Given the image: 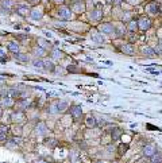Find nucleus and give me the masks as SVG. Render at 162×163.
Masks as SVG:
<instances>
[{
	"mask_svg": "<svg viewBox=\"0 0 162 163\" xmlns=\"http://www.w3.org/2000/svg\"><path fill=\"white\" fill-rule=\"evenodd\" d=\"M43 68H45L46 72H54L56 65L53 64V61H51V59H43Z\"/></svg>",
	"mask_w": 162,
	"mask_h": 163,
	"instance_id": "15",
	"label": "nucleus"
},
{
	"mask_svg": "<svg viewBox=\"0 0 162 163\" xmlns=\"http://www.w3.org/2000/svg\"><path fill=\"white\" fill-rule=\"evenodd\" d=\"M2 7H3V8H4L6 11H10V10L14 7V3L11 2V0H4V2L2 3Z\"/></svg>",
	"mask_w": 162,
	"mask_h": 163,
	"instance_id": "32",
	"label": "nucleus"
},
{
	"mask_svg": "<svg viewBox=\"0 0 162 163\" xmlns=\"http://www.w3.org/2000/svg\"><path fill=\"white\" fill-rule=\"evenodd\" d=\"M47 131H49V129H47L45 123H38V125H36V128H35V132L38 136H46Z\"/></svg>",
	"mask_w": 162,
	"mask_h": 163,
	"instance_id": "7",
	"label": "nucleus"
},
{
	"mask_svg": "<svg viewBox=\"0 0 162 163\" xmlns=\"http://www.w3.org/2000/svg\"><path fill=\"white\" fill-rule=\"evenodd\" d=\"M120 50L123 51L124 54H127V55H132L134 54V46H132V43H126V44H123V46L120 47Z\"/></svg>",
	"mask_w": 162,
	"mask_h": 163,
	"instance_id": "13",
	"label": "nucleus"
},
{
	"mask_svg": "<svg viewBox=\"0 0 162 163\" xmlns=\"http://www.w3.org/2000/svg\"><path fill=\"white\" fill-rule=\"evenodd\" d=\"M122 133H123V131H122L120 128H115V129H112V132H111V139H112V142H117V140L120 139Z\"/></svg>",
	"mask_w": 162,
	"mask_h": 163,
	"instance_id": "19",
	"label": "nucleus"
},
{
	"mask_svg": "<svg viewBox=\"0 0 162 163\" xmlns=\"http://www.w3.org/2000/svg\"><path fill=\"white\" fill-rule=\"evenodd\" d=\"M3 55H6V51L4 50H0V57H3Z\"/></svg>",
	"mask_w": 162,
	"mask_h": 163,
	"instance_id": "40",
	"label": "nucleus"
},
{
	"mask_svg": "<svg viewBox=\"0 0 162 163\" xmlns=\"http://www.w3.org/2000/svg\"><path fill=\"white\" fill-rule=\"evenodd\" d=\"M97 163H107V162H103V161H100V162H97Z\"/></svg>",
	"mask_w": 162,
	"mask_h": 163,
	"instance_id": "44",
	"label": "nucleus"
},
{
	"mask_svg": "<svg viewBox=\"0 0 162 163\" xmlns=\"http://www.w3.org/2000/svg\"><path fill=\"white\" fill-rule=\"evenodd\" d=\"M38 46L46 50V49H50V47H51V43L49 42V40L43 39V38H39V39H38Z\"/></svg>",
	"mask_w": 162,
	"mask_h": 163,
	"instance_id": "25",
	"label": "nucleus"
},
{
	"mask_svg": "<svg viewBox=\"0 0 162 163\" xmlns=\"http://www.w3.org/2000/svg\"><path fill=\"white\" fill-rule=\"evenodd\" d=\"M16 12L19 14V15H22V16H26L27 14L31 12V10L28 8L27 6H18L16 7Z\"/></svg>",
	"mask_w": 162,
	"mask_h": 163,
	"instance_id": "20",
	"label": "nucleus"
},
{
	"mask_svg": "<svg viewBox=\"0 0 162 163\" xmlns=\"http://www.w3.org/2000/svg\"><path fill=\"white\" fill-rule=\"evenodd\" d=\"M99 31L101 34H107V35H113L115 34V27L112 23H101L99 26Z\"/></svg>",
	"mask_w": 162,
	"mask_h": 163,
	"instance_id": "1",
	"label": "nucleus"
},
{
	"mask_svg": "<svg viewBox=\"0 0 162 163\" xmlns=\"http://www.w3.org/2000/svg\"><path fill=\"white\" fill-rule=\"evenodd\" d=\"M54 2H56V3H58V4H62V3H64L65 0H54Z\"/></svg>",
	"mask_w": 162,
	"mask_h": 163,
	"instance_id": "39",
	"label": "nucleus"
},
{
	"mask_svg": "<svg viewBox=\"0 0 162 163\" xmlns=\"http://www.w3.org/2000/svg\"><path fill=\"white\" fill-rule=\"evenodd\" d=\"M20 142V138H11L6 140V146L7 147H16Z\"/></svg>",
	"mask_w": 162,
	"mask_h": 163,
	"instance_id": "23",
	"label": "nucleus"
},
{
	"mask_svg": "<svg viewBox=\"0 0 162 163\" xmlns=\"http://www.w3.org/2000/svg\"><path fill=\"white\" fill-rule=\"evenodd\" d=\"M113 27H115V34L117 38H124V32H126L124 26L122 23H116V24H113Z\"/></svg>",
	"mask_w": 162,
	"mask_h": 163,
	"instance_id": "9",
	"label": "nucleus"
},
{
	"mask_svg": "<svg viewBox=\"0 0 162 163\" xmlns=\"http://www.w3.org/2000/svg\"><path fill=\"white\" fill-rule=\"evenodd\" d=\"M15 57L16 61H19V62H23V64H27V62H30V57H28L27 54H23V53H18L14 55Z\"/></svg>",
	"mask_w": 162,
	"mask_h": 163,
	"instance_id": "18",
	"label": "nucleus"
},
{
	"mask_svg": "<svg viewBox=\"0 0 162 163\" xmlns=\"http://www.w3.org/2000/svg\"><path fill=\"white\" fill-rule=\"evenodd\" d=\"M127 148H128L127 144H120V147H119V150H117V151H119V154H120V155H123V154L127 151Z\"/></svg>",
	"mask_w": 162,
	"mask_h": 163,
	"instance_id": "36",
	"label": "nucleus"
},
{
	"mask_svg": "<svg viewBox=\"0 0 162 163\" xmlns=\"http://www.w3.org/2000/svg\"><path fill=\"white\" fill-rule=\"evenodd\" d=\"M130 18H131V15H130V12H126V14H123V20L124 22H130Z\"/></svg>",
	"mask_w": 162,
	"mask_h": 163,
	"instance_id": "37",
	"label": "nucleus"
},
{
	"mask_svg": "<svg viewBox=\"0 0 162 163\" xmlns=\"http://www.w3.org/2000/svg\"><path fill=\"white\" fill-rule=\"evenodd\" d=\"M137 30H138V22H135V20H130V22H128V24H127V31H130V32H137Z\"/></svg>",
	"mask_w": 162,
	"mask_h": 163,
	"instance_id": "24",
	"label": "nucleus"
},
{
	"mask_svg": "<svg viewBox=\"0 0 162 163\" xmlns=\"http://www.w3.org/2000/svg\"><path fill=\"white\" fill-rule=\"evenodd\" d=\"M156 153H157V147L154 146V144H146V146L142 148V155L145 158H149L150 159Z\"/></svg>",
	"mask_w": 162,
	"mask_h": 163,
	"instance_id": "2",
	"label": "nucleus"
},
{
	"mask_svg": "<svg viewBox=\"0 0 162 163\" xmlns=\"http://www.w3.org/2000/svg\"><path fill=\"white\" fill-rule=\"evenodd\" d=\"M85 124H87V127L88 128H93V127H96L97 125V120H96V117L95 116H88L87 119H85Z\"/></svg>",
	"mask_w": 162,
	"mask_h": 163,
	"instance_id": "17",
	"label": "nucleus"
},
{
	"mask_svg": "<svg viewBox=\"0 0 162 163\" xmlns=\"http://www.w3.org/2000/svg\"><path fill=\"white\" fill-rule=\"evenodd\" d=\"M45 2H49V0H45Z\"/></svg>",
	"mask_w": 162,
	"mask_h": 163,
	"instance_id": "46",
	"label": "nucleus"
},
{
	"mask_svg": "<svg viewBox=\"0 0 162 163\" xmlns=\"http://www.w3.org/2000/svg\"><path fill=\"white\" fill-rule=\"evenodd\" d=\"M158 46H160V47H161V49H162V39L160 40V43H158Z\"/></svg>",
	"mask_w": 162,
	"mask_h": 163,
	"instance_id": "41",
	"label": "nucleus"
},
{
	"mask_svg": "<svg viewBox=\"0 0 162 163\" xmlns=\"http://www.w3.org/2000/svg\"><path fill=\"white\" fill-rule=\"evenodd\" d=\"M32 66H34L35 69L42 70V69H43V59H40V58H35L34 61H32Z\"/></svg>",
	"mask_w": 162,
	"mask_h": 163,
	"instance_id": "30",
	"label": "nucleus"
},
{
	"mask_svg": "<svg viewBox=\"0 0 162 163\" xmlns=\"http://www.w3.org/2000/svg\"><path fill=\"white\" fill-rule=\"evenodd\" d=\"M8 50L14 54L19 53V44H18V42H10L8 43Z\"/></svg>",
	"mask_w": 162,
	"mask_h": 163,
	"instance_id": "26",
	"label": "nucleus"
},
{
	"mask_svg": "<svg viewBox=\"0 0 162 163\" xmlns=\"http://www.w3.org/2000/svg\"><path fill=\"white\" fill-rule=\"evenodd\" d=\"M70 115L73 119H80L83 116V108L81 105H72L70 107Z\"/></svg>",
	"mask_w": 162,
	"mask_h": 163,
	"instance_id": "6",
	"label": "nucleus"
},
{
	"mask_svg": "<svg viewBox=\"0 0 162 163\" xmlns=\"http://www.w3.org/2000/svg\"><path fill=\"white\" fill-rule=\"evenodd\" d=\"M30 2H32V3H35V2H38V0H30Z\"/></svg>",
	"mask_w": 162,
	"mask_h": 163,
	"instance_id": "43",
	"label": "nucleus"
},
{
	"mask_svg": "<svg viewBox=\"0 0 162 163\" xmlns=\"http://www.w3.org/2000/svg\"><path fill=\"white\" fill-rule=\"evenodd\" d=\"M112 3H113V6H120L122 0H112Z\"/></svg>",
	"mask_w": 162,
	"mask_h": 163,
	"instance_id": "38",
	"label": "nucleus"
},
{
	"mask_svg": "<svg viewBox=\"0 0 162 163\" xmlns=\"http://www.w3.org/2000/svg\"><path fill=\"white\" fill-rule=\"evenodd\" d=\"M45 54H46V50H45V49H42V47L36 46L35 49H34V55H35L36 58H42Z\"/></svg>",
	"mask_w": 162,
	"mask_h": 163,
	"instance_id": "29",
	"label": "nucleus"
},
{
	"mask_svg": "<svg viewBox=\"0 0 162 163\" xmlns=\"http://www.w3.org/2000/svg\"><path fill=\"white\" fill-rule=\"evenodd\" d=\"M142 53L146 55V57H154L156 55V51H154L153 47H149V46H146V47H143L142 49Z\"/></svg>",
	"mask_w": 162,
	"mask_h": 163,
	"instance_id": "27",
	"label": "nucleus"
},
{
	"mask_svg": "<svg viewBox=\"0 0 162 163\" xmlns=\"http://www.w3.org/2000/svg\"><path fill=\"white\" fill-rule=\"evenodd\" d=\"M14 107H15V111H22V112H24L26 109H27V107H28V101L27 100H24V98H19L18 101L14 104Z\"/></svg>",
	"mask_w": 162,
	"mask_h": 163,
	"instance_id": "5",
	"label": "nucleus"
},
{
	"mask_svg": "<svg viewBox=\"0 0 162 163\" xmlns=\"http://www.w3.org/2000/svg\"><path fill=\"white\" fill-rule=\"evenodd\" d=\"M146 10L150 15H157L158 12H160V7H158L157 3H150V4L146 7Z\"/></svg>",
	"mask_w": 162,
	"mask_h": 163,
	"instance_id": "12",
	"label": "nucleus"
},
{
	"mask_svg": "<svg viewBox=\"0 0 162 163\" xmlns=\"http://www.w3.org/2000/svg\"><path fill=\"white\" fill-rule=\"evenodd\" d=\"M11 119H12V121H15V123H22V121L24 120V112L15 111V112L11 115Z\"/></svg>",
	"mask_w": 162,
	"mask_h": 163,
	"instance_id": "8",
	"label": "nucleus"
},
{
	"mask_svg": "<svg viewBox=\"0 0 162 163\" xmlns=\"http://www.w3.org/2000/svg\"><path fill=\"white\" fill-rule=\"evenodd\" d=\"M8 136V127L7 125H0V142H6Z\"/></svg>",
	"mask_w": 162,
	"mask_h": 163,
	"instance_id": "16",
	"label": "nucleus"
},
{
	"mask_svg": "<svg viewBox=\"0 0 162 163\" xmlns=\"http://www.w3.org/2000/svg\"><path fill=\"white\" fill-rule=\"evenodd\" d=\"M0 104H2V105H4L6 108H10V107H12L15 102H14V98H11L10 96H6V97H3V98H2Z\"/></svg>",
	"mask_w": 162,
	"mask_h": 163,
	"instance_id": "21",
	"label": "nucleus"
},
{
	"mask_svg": "<svg viewBox=\"0 0 162 163\" xmlns=\"http://www.w3.org/2000/svg\"><path fill=\"white\" fill-rule=\"evenodd\" d=\"M72 11L73 12H77V14H80V12H84V11H85V6H84V3L81 2H76L75 4L72 6Z\"/></svg>",
	"mask_w": 162,
	"mask_h": 163,
	"instance_id": "11",
	"label": "nucleus"
},
{
	"mask_svg": "<svg viewBox=\"0 0 162 163\" xmlns=\"http://www.w3.org/2000/svg\"><path fill=\"white\" fill-rule=\"evenodd\" d=\"M36 163H47V162H45V161H39V162H36Z\"/></svg>",
	"mask_w": 162,
	"mask_h": 163,
	"instance_id": "42",
	"label": "nucleus"
},
{
	"mask_svg": "<svg viewBox=\"0 0 162 163\" xmlns=\"http://www.w3.org/2000/svg\"><path fill=\"white\" fill-rule=\"evenodd\" d=\"M57 16L61 18V19H70L72 18V11H70V8H68V7L62 6L57 11Z\"/></svg>",
	"mask_w": 162,
	"mask_h": 163,
	"instance_id": "3",
	"label": "nucleus"
},
{
	"mask_svg": "<svg viewBox=\"0 0 162 163\" xmlns=\"http://www.w3.org/2000/svg\"><path fill=\"white\" fill-rule=\"evenodd\" d=\"M30 16L34 20H38V19H40V18L43 16V12H42V10H40V8H32L31 12H30Z\"/></svg>",
	"mask_w": 162,
	"mask_h": 163,
	"instance_id": "14",
	"label": "nucleus"
},
{
	"mask_svg": "<svg viewBox=\"0 0 162 163\" xmlns=\"http://www.w3.org/2000/svg\"><path fill=\"white\" fill-rule=\"evenodd\" d=\"M150 161H151L150 163H162V153H158L157 151V153L150 158Z\"/></svg>",
	"mask_w": 162,
	"mask_h": 163,
	"instance_id": "28",
	"label": "nucleus"
},
{
	"mask_svg": "<svg viewBox=\"0 0 162 163\" xmlns=\"http://www.w3.org/2000/svg\"><path fill=\"white\" fill-rule=\"evenodd\" d=\"M101 16H103V11L99 10V8L93 10V11L91 12V19H92V20H100Z\"/></svg>",
	"mask_w": 162,
	"mask_h": 163,
	"instance_id": "22",
	"label": "nucleus"
},
{
	"mask_svg": "<svg viewBox=\"0 0 162 163\" xmlns=\"http://www.w3.org/2000/svg\"><path fill=\"white\" fill-rule=\"evenodd\" d=\"M57 107H58V112H65L69 108V104L66 101H60V102H57Z\"/></svg>",
	"mask_w": 162,
	"mask_h": 163,
	"instance_id": "31",
	"label": "nucleus"
},
{
	"mask_svg": "<svg viewBox=\"0 0 162 163\" xmlns=\"http://www.w3.org/2000/svg\"><path fill=\"white\" fill-rule=\"evenodd\" d=\"M51 57H53L54 59H60V58H62V53L57 49H53L51 50Z\"/></svg>",
	"mask_w": 162,
	"mask_h": 163,
	"instance_id": "35",
	"label": "nucleus"
},
{
	"mask_svg": "<svg viewBox=\"0 0 162 163\" xmlns=\"http://www.w3.org/2000/svg\"><path fill=\"white\" fill-rule=\"evenodd\" d=\"M0 116H2V109H0Z\"/></svg>",
	"mask_w": 162,
	"mask_h": 163,
	"instance_id": "45",
	"label": "nucleus"
},
{
	"mask_svg": "<svg viewBox=\"0 0 162 163\" xmlns=\"http://www.w3.org/2000/svg\"><path fill=\"white\" fill-rule=\"evenodd\" d=\"M49 113H50V115H57V113H60V112H58L57 102H54V104H50V107H49Z\"/></svg>",
	"mask_w": 162,
	"mask_h": 163,
	"instance_id": "34",
	"label": "nucleus"
},
{
	"mask_svg": "<svg viewBox=\"0 0 162 163\" xmlns=\"http://www.w3.org/2000/svg\"><path fill=\"white\" fill-rule=\"evenodd\" d=\"M45 144L49 148H54L57 146V140L54 139V138H50V139H46V142H45Z\"/></svg>",
	"mask_w": 162,
	"mask_h": 163,
	"instance_id": "33",
	"label": "nucleus"
},
{
	"mask_svg": "<svg viewBox=\"0 0 162 163\" xmlns=\"http://www.w3.org/2000/svg\"><path fill=\"white\" fill-rule=\"evenodd\" d=\"M138 28L142 30V31H147V30L151 28V20L149 19V18L143 16L141 19L138 20Z\"/></svg>",
	"mask_w": 162,
	"mask_h": 163,
	"instance_id": "4",
	"label": "nucleus"
},
{
	"mask_svg": "<svg viewBox=\"0 0 162 163\" xmlns=\"http://www.w3.org/2000/svg\"><path fill=\"white\" fill-rule=\"evenodd\" d=\"M0 105H2V104H0Z\"/></svg>",
	"mask_w": 162,
	"mask_h": 163,
	"instance_id": "47",
	"label": "nucleus"
},
{
	"mask_svg": "<svg viewBox=\"0 0 162 163\" xmlns=\"http://www.w3.org/2000/svg\"><path fill=\"white\" fill-rule=\"evenodd\" d=\"M92 40H95L96 43H100V44H103L105 42V39H104V36H103V34L100 31H93L92 32Z\"/></svg>",
	"mask_w": 162,
	"mask_h": 163,
	"instance_id": "10",
	"label": "nucleus"
}]
</instances>
